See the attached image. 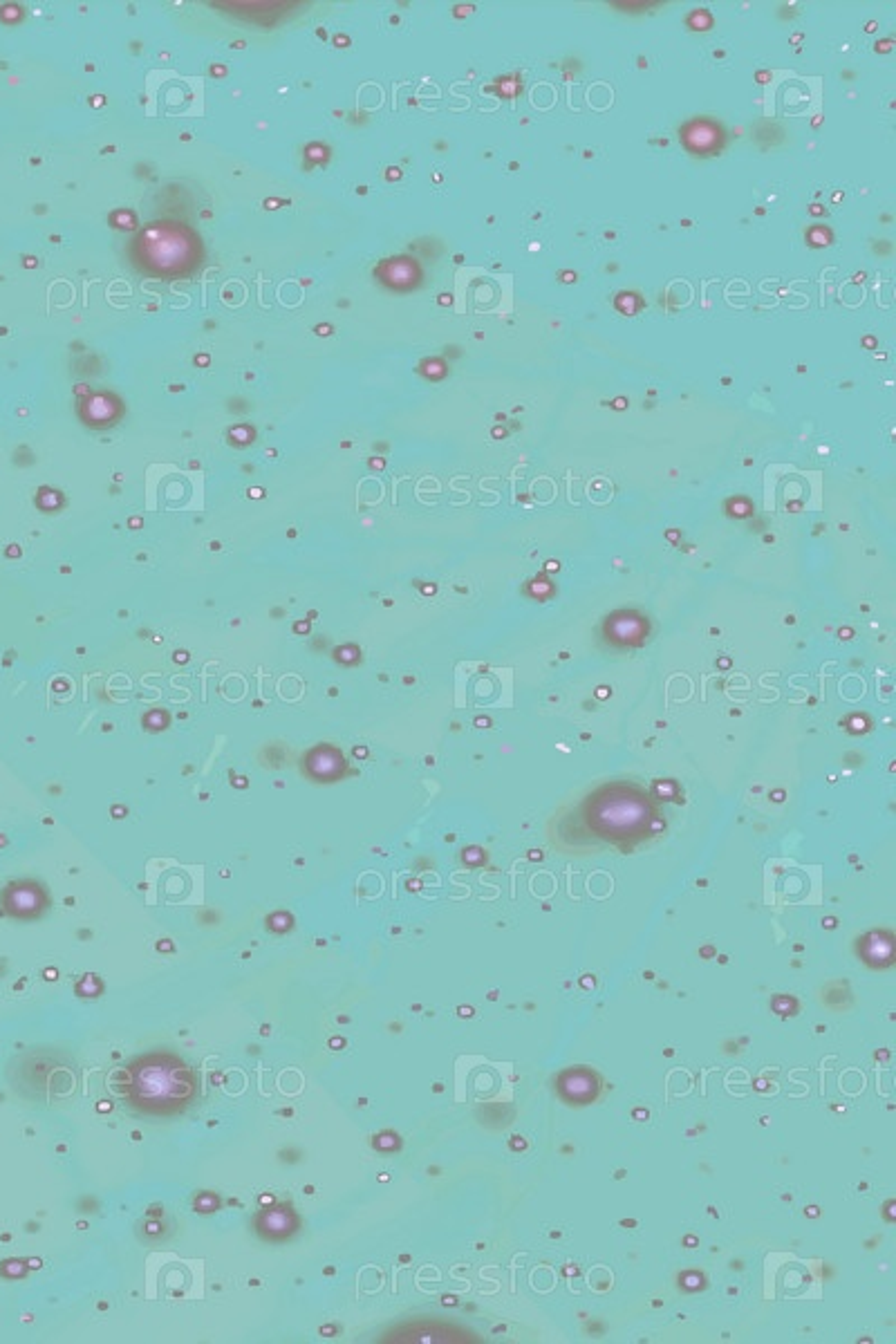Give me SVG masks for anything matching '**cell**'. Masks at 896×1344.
Returning <instances> with one entry per match:
<instances>
[{
    "mask_svg": "<svg viewBox=\"0 0 896 1344\" xmlns=\"http://www.w3.org/2000/svg\"><path fill=\"white\" fill-rule=\"evenodd\" d=\"M112 1078H119V1087L117 1082H108L110 1089L130 1109L148 1116H175L198 1096L195 1071L173 1053H146L124 1071L112 1073Z\"/></svg>",
    "mask_w": 896,
    "mask_h": 1344,
    "instance_id": "obj_1",
    "label": "cell"
},
{
    "mask_svg": "<svg viewBox=\"0 0 896 1344\" xmlns=\"http://www.w3.org/2000/svg\"><path fill=\"white\" fill-rule=\"evenodd\" d=\"M659 816L655 798L625 782L605 784L583 805L587 829L612 845H634L655 836Z\"/></svg>",
    "mask_w": 896,
    "mask_h": 1344,
    "instance_id": "obj_2",
    "label": "cell"
},
{
    "mask_svg": "<svg viewBox=\"0 0 896 1344\" xmlns=\"http://www.w3.org/2000/svg\"><path fill=\"white\" fill-rule=\"evenodd\" d=\"M298 769H301V776L305 780L314 784H334L352 776V769L343 751L330 742H321L307 749L301 762H298Z\"/></svg>",
    "mask_w": 896,
    "mask_h": 1344,
    "instance_id": "obj_3",
    "label": "cell"
},
{
    "mask_svg": "<svg viewBox=\"0 0 896 1344\" xmlns=\"http://www.w3.org/2000/svg\"><path fill=\"white\" fill-rule=\"evenodd\" d=\"M726 128L713 117H693L679 128V144L693 157H715L726 148Z\"/></svg>",
    "mask_w": 896,
    "mask_h": 1344,
    "instance_id": "obj_4",
    "label": "cell"
},
{
    "mask_svg": "<svg viewBox=\"0 0 896 1344\" xmlns=\"http://www.w3.org/2000/svg\"><path fill=\"white\" fill-rule=\"evenodd\" d=\"M603 1094V1080L592 1067H567L556 1078V1096L569 1107H587Z\"/></svg>",
    "mask_w": 896,
    "mask_h": 1344,
    "instance_id": "obj_5",
    "label": "cell"
},
{
    "mask_svg": "<svg viewBox=\"0 0 896 1344\" xmlns=\"http://www.w3.org/2000/svg\"><path fill=\"white\" fill-rule=\"evenodd\" d=\"M254 1232L267 1244H283L301 1232V1217L289 1203H272L256 1212Z\"/></svg>",
    "mask_w": 896,
    "mask_h": 1344,
    "instance_id": "obj_6",
    "label": "cell"
},
{
    "mask_svg": "<svg viewBox=\"0 0 896 1344\" xmlns=\"http://www.w3.org/2000/svg\"><path fill=\"white\" fill-rule=\"evenodd\" d=\"M50 892L43 888L41 883L34 881H18L7 885V890L3 892V908L7 910L9 917L16 919H41L45 912L50 910Z\"/></svg>",
    "mask_w": 896,
    "mask_h": 1344,
    "instance_id": "obj_7",
    "label": "cell"
},
{
    "mask_svg": "<svg viewBox=\"0 0 896 1344\" xmlns=\"http://www.w3.org/2000/svg\"><path fill=\"white\" fill-rule=\"evenodd\" d=\"M605 637L614 646H641L648 639L646 616L634 612H616L605 621Z\"/></svg>",
    "mask_w": 896,
    "mask_h": 1344,
    "instance_id": "obj_8",
    "label": "cell"
},
{
    "mask_svg": "<svg viewBox=\"0 0 896 1344\" xmlns=\"http://www.w3.org/2000/svg\"><path fill=\"white\" fill-rule=\"evenodd\" d=\"M856 955L865 966L874 970H888L894 966V937L888 930L867 932L856 941Z\"/></svg>",
    "mask_w": 896,
    "mask_h": 1344,
    "instance_id": "obj_9",
    "label": "cell"
},
{
    "mask_svg": "<svg viewBox=\"0 0 896 1344\" xmlns=\"http://www.w3.org/2000/svg\"><path fill=\"white\" fill-rule=\"evenodd\" d=\"M142 724H144L146 731H151V733L166 731L168 724H171V713H168L166 708H151V711L144 713Z\"/></svg>",
    "mask_w": 896,
    "mask_h": 1344,
    "instance_id": "obj_10",
    "label": "cell"
},
{
    "mask_svg": "<svg viewBox=\"0 0 896 1344\" xmlns=\"http://www.w3.org/2000/svg\"><path fill=\"white\" fill-rule=\"evenodd\" d=\"M332 659L341 666H357L361 661V652H359L357 646H350V643H345V646H339V648L332 650Z\"/></svg>",
    "mask_w": 896,
    "mask_h": 1344,
    "instance_id": "obj_11",
    "label": "cell"
},
{
    "mask_svg": "<svg viewBox=\"0 0 896 1344\" xmlns=\"http://www.w3.org/2000/svg\"><path fill=\"white\" fill-rule=\"evenodd\" d=\"M218 1206L220 1199L213 1192H202L198 1194V1199H195V1208H198V1212H213Z\"/></svg>",
    "mask_w": 896,
    "mask_h": 1344,
    "instance_id": "obj_12",
    "label": "cell"
},
{
    "mask_svg": "<svg viewBox=\"0 0 896 1344\" xmlns=\"http://www.w3.org/2000/svg\"><path fill=\"white\" fill-rule=\"evenodd\" d=\"M292 630H294V632H303V634H307V632H310V623H307V621H303V623H294V628H292Z\"/></svg>",
    "mask_w": 896,
    "mask_h": 1344,
    "instance_id": "obj_13",
    "label": "cell"
},
{
    "mask_svg": "<svg viewBox=\"0 0 896 1344\" xmlns=\"http://www.w3.org/2000/svg\"><path fill=\"white\" fill-rule=\"evenodd\" d=\"M126 807H112V818H124Z\"/></svg>",
    "mask_w": 896,
    "mask_h": 1344,
    "instance_id": "obj_14",
    "label": "cell"
},
{
    "mask_svg": "<svg viewBox=\"0 0 896 1344\" xmlns=\"http://www.w3.org/2000/svg\"><path fill=\"white\" fill-rule=\"evenodd\" d=\"M175 659L180 661V664H184V661L189 659V657H186V652H184V650H180V652H175Z\"/></svg>",
    "mask_w": 896,
    "mask_h": 1344,
    "instance_id": "obj_15",
    "label": "cell"
},
{
    "mask_svg": "<svg viewBox=\"0 0 896 1344\" xmlns=\"http://www.w3.org/2000/svg\"><path fill=\"white\" fill-rule=\"evenodd\" d=\"M92 932L90 930H79V939H90Z\"/></svg>",
    "mask_w": 896,
    "mask_h": 1344,
    "instance_id": "obj_16",
    "label": "cell"
},
{
    "mask_svg": "<svg viewBox=\"0 0 896 1344\" xmlns=\"http://www.w3.org/2000/svg\"><path fill=\"white\" fill-rule=\"evenodd\" d=\"M272 616H274V619H278V616H285V610L274 608V610H272Z\"/></svg>",
    "mask_w": 896,
    "mask_h": 1344,
    "instance_id": "obj_17",
    "label": "cell"
},
{
    "mask_svg": "<svg viewBox=\"0 0 896 1344\" xmlns=\"http://www.w3.org/2000/svg\"><path fill=\"white\" fill-rule=\"evenodd\" d=\"M307 616H310V619H307V621H314V619H319V612H310Z\"/></svg>",
    "mask_w": 896,
    "mask_h": 1344,
    "instance_id": "obj_18",
    "label": "cell"
}]
</instances>
